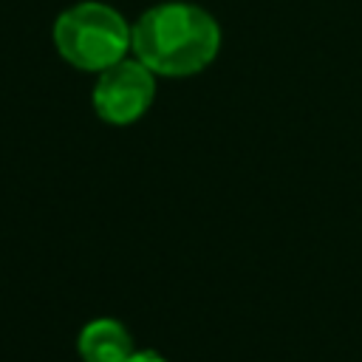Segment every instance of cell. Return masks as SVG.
<instances>
[{"label":"cell","instance_id":"277c9868","mask_svg":"<svg viewBox=\"0 0 362 362\" xmlns=\"http://www.w3.org/2000/svg\"><path fill=\"white\" fill-rule=\"evenodd\" d=\"M133 351L130 331L113 317H96L79 328L76 354L82 362H124Z\"/></svg>","mask_w":362,"mask_h":362},{"label":"cell","instance_id":"6da1fadb","mask_svg":"<svg viewBox=\"0 0 362 362\" xmlns=\"http://www.w3.org/2000/svg\"><path fill=\"white\" fill-rule=\"evenodd\" d=\"M130 54L156 76L187 79L206 71L221 51L218 20L184 0H164L150 6L130 23Z\"/></svg>","mask_w":362,"mask_h":362},{"label":"cell","instance_id":"7a4b0ae2","mask_svg":"<svg viewBox=\"0 0 362 362\" xmlns=\"http://www.w3.org/2000/svg\"><path fill=\"white\" fill-rule=\"evenodd\" d=\"M51 42L71 68L96 76L130 57L133 31L124 14L110 3L79 0L57 14Z\"/></svg>","mask_w":362,"mask_h":362},{"label":"cell","instance_id":"3957f363","mask_svg":"<svg viewBox=\"0 0 362 362\" xmlns=\"http://www.w3.org/2000/svg\"><path fill=\"white\" fill-rule=\"evenodd\" d=\"M156 82L158 76L130 54L122 62L96 74L90 90L93 113L113 127L136 124L156 102Z\"/></svg>","mask_w":362,"mask_h":362},{"label":"cell","instance_id":"5b68a950","mask_svg":"<svg viewBox=\"0 0 362 362\" xmlns=\"http://www.w3.org/2000/svg\"><path fill=\"white\" fill-rule=\"evenodd\" d=\"M124 362H170V359H164L158 351H150V348H141V351H139V348H136Z\"/></svg>","mask_w":362,"mask_h":362}]
</instances>
